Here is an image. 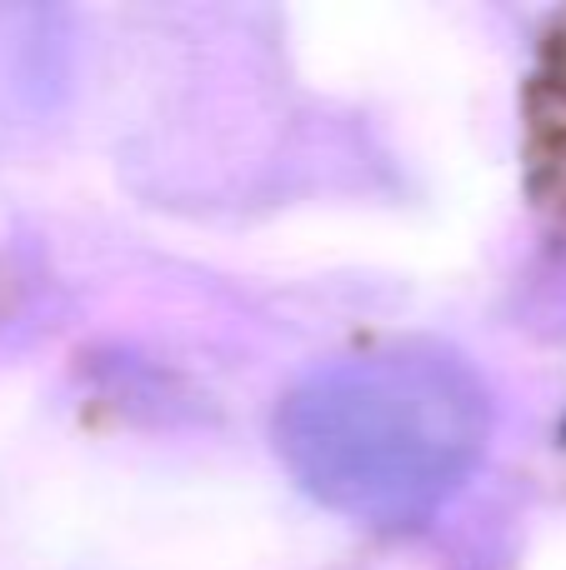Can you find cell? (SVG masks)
<instances>
[{"label": "cell", "mask_w": 566, "mask_h": 570, "mask_svg": "<svg viewBox=\"0 0 566 570\" xmlns=\"http://www.w3.org/2000/svg\"><path fill=\"white\" fill-rule=\"evenodd\" d=\"M296 445L321 491L367 511L431 501L471 451V395L441 371L371 365L316 385L301 405Z\"/></svg>", "instance_id": "cell-1"}]
</instances>
